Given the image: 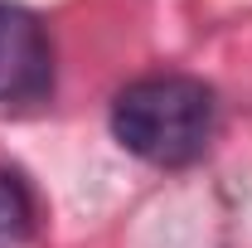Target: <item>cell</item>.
Returning <instances> with one entry per match:
<instances>
[{"label": "cell", "mask_w": 252, "mask_h": 248, "mask_svg": "<svg viewBox=\"0 0 252 248\" xmlns=\"http://www.w3.org/2000/svg\"><path fill=\"white\" fill-rule=\"evenodd\" d=\"M54 93V44L39 15L0 0V107H34Z\"/></svg>", "instance_id": "2"}, {"label": "cell", "mask_w": 252, "mask_h": 248, "mask_svg": "<svg viewBox=\"0 0 252 248\" xmlns=\"http://www.w3.org/2000/svg\"><path fill=\"white\" fill-rule=\"evenodd\" d=\"M112 136L146 165L185 170L209 151L219 131V97L189 73H146L112 97Z\"/></svg>", "instance_id": "1"}, {"label": "cell", "mask_w": 252, "mask_h": 248, "mask_svg": "<svg viewBox=\"0 0 252 248\" xmlns=\"http://www.w3.org/2000/svg\"><path fill=\"white\" fill-rule=\"evenodd\" d=\"M39 209H34L30 185L15 170H0V248H20L34 234Z\"/></svg>", "instance_id": "3"}]
</instances>
